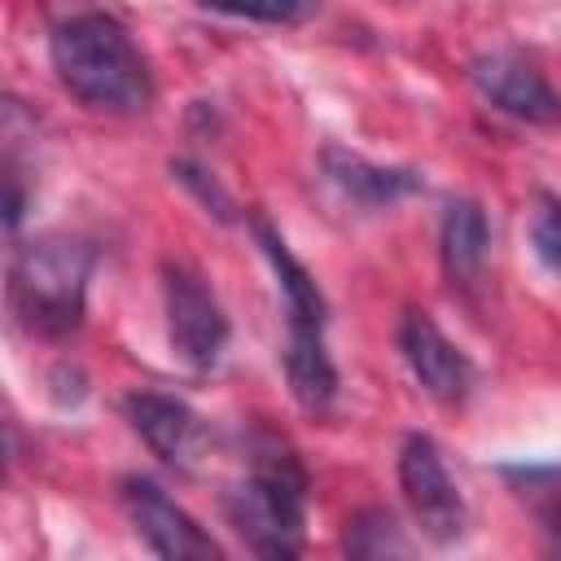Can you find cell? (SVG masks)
Wrapping results in <instances>:
<instances>
[{"label": "cell", "instance_id": "cell-1", "mask_svg": "<svg viewBox=\"0 0 561 561\" xmlns=\"http://www.w3.org/2000/svg\"><path fill=\"white\" fill-rule=\"evenodd\" d=\"M53 70L61 88L110 114H136L153 101V79L131 35L105 13H79L53 31Z\"/></svg>", "mask_w": 561, "mask_h": 561}, {"label": "cell", "instance_id": "cell-2", "mask_svg": "<svg viewBox=\"0 0 561 561\" xmlns=\"http://www.w3.org/2000/svg\"><path fill=\"white\" fill-rule=\"evenodd\" d=\"M92 276V245L75 237H35L18 245L9 267V302L26 333L66 337L83 320Z\"/></svg>", "mask_w": 561, "mask_h": 561}, {"label": "cell", "instance_id": "cell-3", "mask_svg": "<svg viewBox=\"0 0 561 561\" xmlns=\"http://www.w3.org/2000/svg\"><path fill=\"white\" fill-rule=\"evenodd\" d=\"M228 517L259 557H294L302 548L307 473L280 443H263L245 482L228 491Z\"/></svg>", "mask_w": 561, "mask_h": 561}, {"label": "cell", "instance_id": "cell-4", "mask_svg": "<svg viewBox=\"0 0 561 561\" xmlns=\"http://www.w3.org/2000/svg\"><path fill=\"white\" fill-rule=\"evenodd\" d=\"M254 237L280 280L285 294V311H289V346H285V373H289V390L307 412H324L337 394V373L329 364L324 351V298L311 280V272L285 250V241L254 219Z\"/></svg>", "mask_w": 561, "mask_h": 561}, {"label": "cell", "instance_id": "cell-5", "mask_svg": "<svg viewBox=\"0 0 561 561\" xmlns=\"http://www.w3.org/2000/svg\"><path fill=\"white\" fill-rule=\"evenodd\" d=\"M162 298H167V337L171 351L188 368H215L228 346V316L210 285L180 259L162 263Z\"/></svg>", "mask_w": 561, "mask_h": 561}, {"label": "cell", "instance_id": "cell-6", "mask_svg": "<svg viewBox=\"0 0 561 561\" xmlns=\"http://www.w3.org/2000/svg\"><path fill=\"white\" fill-rule=\"evenodd\" d=\"M399 486H403V500H408L412 517L421 522V530L430 539H438V543L460 539V530H465V500H460V491H456L438 447L425 434L403 443V451H399Z\"/></svg>", "mask_w": 561, "mask_h": 561}, {"label": "cell", "instance_id": "cell-7", "mask_svg": "<svg viewBox=\"0 0 561 561\" xmlns=\"http://www.w3.org/2000/svg\"><path fill=\"white\" fill-rule=\"evenodd\" d=\"M123 504H127V517L136 526V535L149 543V552L158 557H171V561H202V557H219L215 539L202 535V526L175 508L162 486H153L149 478H127L123 482Z\"/></svg>", "mask_w": 561, "mask_h": 561}, {"label": "cell", "instance_id": "cell-8", "mask_svg": "<svg viewBox=\"0 0 561 561\" xmlns=\"http://www.w3.org/2000/svg\"><path fill=\"white\" fill-rule=\"evenodd\" d=\"M469 79L478 83V92H482L495 110H504V114H513V118H522V123H557V118H561V96H557L552 83H548L526 57H517V53L495 48V53L473 57Z\"/></svg>", "mask_w": 561, "mask_h": 561}, {"label": "cell", "instance_id": "cell-9", "mask_svg": "<svg viewBox=\"0 0 561 561\" xmlns=\"http://www.w3.org/2000/svg\"><path fill=\"white\" fill-rule=\"evenodd\" d=\"M399 346L412 377L425 386V394H434L438 403H460L469 394V381H473L469 359L443 337V329L425 311H408L399 329Z\"/></svg>", "mask_w": 561, "mask_h": 561}, {"label": "cell", "instance_id": "cell-10", "mask_svg": "<svg viewBox=\"0 0 561 561\" xmlns=\"http://www.w3.org/2000/svg\"><path fill=\"white\" fill-rule=\"evenodd\" d=\"M127 421L131 430L149 443V451L171 465V469H193L202 447H206V430L197 421V412L180 399H167V394H131L127 399Z\"/></svg>", "mask_w": 561, "mask_h": 561}, {"label": "cell", "instance_id": "cell-11", "mask_svg": "<svg viewBox=\"0 0 561 561\" xmlns=\"http://www.w3.org/2000/svg\"><path fill=\"white\" fill-rule=\"evenodd\" d=\"M324 175L359 206H390L408 193L421 188V175L416 171H403V167H377L359 153H346V149H324Z\"/></svg>", "mask_w": 561, "mask_h": 561}, {"label": "cell", "instance_id": "cell-12", "mask_svg": "<svg viewBox=\"0 0 561 561\" xmlns=\"http://www.w3.org/2000/svg\"><path fill=\"white\" fill-rule=\"evenodd\" d=\"M443 267L451 280H473L486 263V215L478 202H451L443 215Z\"/></svg>", "mask_w": 561, "mask_h": 561}, {"label": "cell", "instance_id": "cell-13", "mask_svg": "<svg viewBox=\"0 0 561 561\" xmlns=\"http://www.w3.org/2000/svg\"><path fill=\"white\" fill-rule=\"evenodd\" d=\"M508 478L539 517V530L552 539V548H561V469H513Z\"/></svg>", "mask_w": 561, "mask_h": 561}, {"label": "cell", "instance_id": "cell-14", "mask_svg": "<svg viewBox=\"0 0 561 561\" xmlns=\"http://www.w3.org/2000/svg\"><path fill=\"white\" fill-rule=\"evenodd\" d=\"M346 548H351L355 557H403V552H408V543H403L394 517L381 513V508L355 513V517L346 522Z\"/></svg>", "mask_w": 561, "mask_h": 561}, {"label": "cell", "instance_id": "cell-15", "mask_svg": "<svg viewBox=\"0 0 561 561\" xmlns=\"http://www.w3.org/2000/svg\"><path fill=\"white\" fill-rule=\"evenodd\" d=\"M202 4L219 9V13H232V18L276 22V26H298L320 9V0H202Z\"/></svg>", "mask_w": 561, "mask_h": 561}, {"label": "cell", "instance_id": "cell-16", "mask_svg": "<svg viewBox=\"0 0 561 561\" xmlns=\"http://www.w3.org/2000/svg\"><path fill=\"white\" fill-rule=\"evenodd\" d=\"M530 245L543 259V267L561 280V197L539 193L530 210Z\"/></svg>", "mask_w": 561, "mask_h": 561}, {"label": "cell", "instance_id": "cell-17", "mask_svg": "<svg viewBox=\"0 0 561 561\" xmlns=\"http://www.w3.org/2000/svg\"><path fill=\"white\" fill-rule=\"evenodd\" d=\"M171 171H175L184 184H193V188L202 193V202H206V206H215V215H219V219H232V202H228V193H224L215 180H202L206 171H197V167H193V162H184V158H180V162H171Z\"/></svg>", "mask_w": 561, "mask_h": 561}]
</instances>
